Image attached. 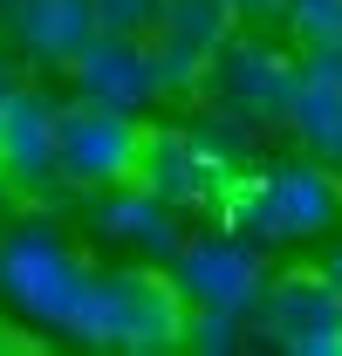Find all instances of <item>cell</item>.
Instances as JSON below:
<instances>
[{
  "mask_svg": "<svg viewBox=\"0 0 342 356\" xmlns=\"http://www.w3.org/2000/svg\"><path fill=\"white\" fill-rule=\"evenodd\" d=\"M137 158H144V131H137L130 110L96 103V96L62 110V178H76V185H124V178H137Z\"/></svg>",
  "mask_w": 342,
  "mask_h": 356,
  "instance_id": "4",
  "label": "cell"
},
{
  "mask_svg": "<svg viewBox=\"0 0 342 356\" xmlns=\"http://www.w3.org/2000/svg\"><path fill=\"white\" fill-rule=\"evenodd\" d=\"M69 69H76L83 96L117 103V110H137V103H151V96L165 89V76H158V48H144V35H117V28H103Z\"/></svg>",
  "mask_w": 342,
  "mask_h": 356,
  "instance_id": "9",
  "label": "cell"
},
{
  "mask_svg": "<svg viewBox=\"0 0 342 356\" xmlns=\"http://www.w3.org/2000/svg\"><path fill=\"white\" fill-rule=\"evenodd\" d=\"M329 281H336V288H342V254H336V261H329Z\"/></svg>",
  "mask_w": 342,
  "mask_h": 356,
  "instance_id": "16",
  "label": "cell"
},
{
  "mask_svg": "<svg viewBox=\"0 0 342 356\" xmlns=\"http://www.w3.org/2000/svg\"><path fill=\"white\" fill-rule=\"evenodd\" d=\"M171 281H178V295H185L192 309L233 315V322L267 302L260 261L247 247H233V240H192V247H178V254H171Z\"/></svg>",
  "mask_w": 342,
  "mask_h": 356,
  "instance_id": "5",
  "label": "cell"
},
{
  "mask_svg": "<svg viewBox=\"0 0 342 356\" xmlns=\"http://www.w3.org/2000/svg\"><path fill=\"white\" fill-rule=\"evenodd\" d=\"M55 172H62V110L35 89H14L0 103V178L42 192Z\"/></svg>",
  "mask_w": 342,
  "mask_h": 356,
  "instance_id": "7",
  "label": "cell"
},
{
  "mask_svg": "<svg viewBox=\"0 0 342 356\" xmlns=\"http://www.w3.org/2000/svg\"><path fill=\"white\" fill-rule=\"evenodd\" d=\"M14 35L35 48V55L76 62L103 35V14H96V0H21L14 7Z\"/></svg>",
  "mask_w": 342,
  "mask_h": 356,
  "instance_id": "12",
  "label": "cell"
},
{
  "mask_svg": "<svg viewBox=\"0 0 342 356\" xmlns=\"http://www.w3.org/2000/svg\"><path fill=\"white\" fill-rule=\"evenodd\" d=\"M219 48H226V0H165V14H158V76H165V96L206 83Z\"/></svg>",
  "mask_w": 342,
  "mask_h": 356,
  "instance_id": "8",
  "label": "cell"
},
{
  "mask_svg": "<svg viewBox=\"0 0 342 356\" xmlns=\"http://www.w3.org/2000/svg\"><path fill=\"white\" fill-rule=\"evenodd\" d=\"M89 281H96V267H83L62 240H48L35 226L0 247V288H7L14 309H28L35 322L76 329V315H83V302H89Z\"/></svg>",
  "mask_w": 342,
  "mask_h": 356,
  "instance_id": "3",
  "label": "cell"
},
{
  "mask_svg": "<svg viewBox=\"0 0 342 356\" xmlns=\"http://www.w3.org/2000/svg\"><path fill=\"white\" fill-rule=\"evenodd\" d=\"M7 96H14V76H7V62H0V103H7Z\"/></svg>",
  "mask_w": 342,
  "mask_h": 356,
  "instance_id": "15",
  "label": "cell"
},
{
  "mask_svg": "<svg viewBox=\"0 0 342 356\" xmlns=\"http://www.w3.org/2000/svg\"><path fill=\"white\" fill-rule=\"evenodd\" d=\"M267 309V336L295 356H342V288L329 274H288L274 281Z\"/></svg>",
  "mask_w": 342,
  "mask_h": 356,
  "instance_id": "6",
  "label": "cell"
},
{
  "mask_svg": "<svg viewBox=\"0 0 342 356\" xmlns=\"http://www.w3.org/2000/svg\"><path fill=\"white\" fill-rule=\"evenodd\" d=\"M96 14H103V28H117V35H144V28H158L165 0H96Z\"/></svg>",
  "mask_w": 342,
  "mask_h": 356,
  "instance_id": "14",
  "label": "cell"
},
{
  "mask_svg": "<svg viewBox=\"0 0 342 356\" xmlns=\"http://www.w3.org/2000/svg\"><path fill=\"white\" fill-rule=\"evenodd\" d=\"M185 329H192V302L178 295V281L124 267V274L89 281V302L69 336H83L96 350H178Z\"/></svg>",
  "mask_w": 342,
  "mask_h": 356,
  "instance_id": "1",
  "label": "cell"
},
{
  "mask_svg": "<svg viewBox=\"0 0 342 356\" xmlns=\"http://www.w3.org/2000/svg\"><path fill=\"white\" fill-rule=\"evenodd\" d=\"M288 124L315 158H342V42H315V62L288 103Z\"/></svg>",
  "mask_w": 342,
  "mask_h": 356,
  "instance_id": "10",
  "label": "cell"
},
{
  "mask_svg": "<svg viewBox=\"0 0 342 356\" xmlns=\"http://www.w3.org/2000/svg\"><path fill=\"white\" fill-rule=\"evenodd\" d=\"M206 83L219 89V103L233 110V117H274V110H288L295 103V69L281 62V55H267V48H247V55H233V62H219L206 69Z\"/></svg>",
  "mask_w": 342,
  "mask_h": 356,
  "instance_id": "11",
  "label": "cell"
},
{
  "mask_svg": "<svg viewBox=\"0 0 342 356\" xmlns=\"http://www.w3.org/2000/svg\"><path fill=\"white\" fill-rule=\"evenodd\" d=\"M0 185H7V178H0Z\"/></svg>",
  "mask_w": 342,
  "mask_h": 356,
  "instance_id": "18",
  "label": "cell"
},
{
  "mask_svg": "<svg viewBox=\"0 0 342 356\" xmlns=\"http://www.w3.org/2000/svg\"><path fill=\"white\" fill-rule=\"evenodd\" d=\"M226 226H247L260 240H301V233H329L342 213V185L322 165H281L267 178H233L213 206Z\"/></svg>",
  "mask_w": 342,
  "mask_h": 356,
  "instance_id": "2",
  "label": "cell"
},
{
  "mask_svg": "<svg viewBox=\"0 0 342 356\" xmlns=\"http://www.w3.org/2000/svg\"><path fill=\"white\" fill-rule=\"evenodd\" d=\"M254 7H267V0H254Z\"/></svg>",
  "mask_w": 342,
  "mask_h": 356,
  "instance_id": "17",
  "label": "cell"
},
{
  "mask_svg": "<svg viewBox=\"0 0 342 356\" xmlns=\"http://www.w3.org/2000/svg\"><path fill=\"white\" fill-rule=\"evenodd\" d=\"M96 226H103L110 240H130V247H144V254H178L171 199H158L151 185H137V192H117V199H103Z\"/></svg>",
  "mask_w": 342,
  "mask_h": 356,
  "instance_id": "13",
  "label": "cell"
}]
</instances>
